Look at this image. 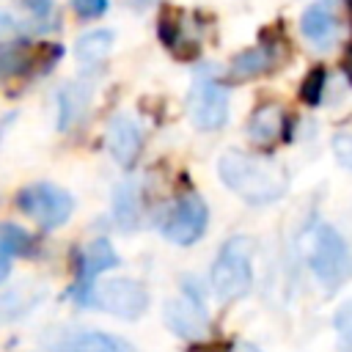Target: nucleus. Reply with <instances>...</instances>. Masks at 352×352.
Here are the masks:
<instances>
[{
  "label": "nucleus",
  "mask_w": 352,
  "mask_h": 352,
  "mask_svg": "<svg viewBox=\"0 0 352 352\" xmlns=\"http://www.w3.org/2000/svg\"><path fill=\"white\" fill-rule=\"evenodd\" d=\"M25 6L36 14V16H44V14H50V8H52V0H25Z\"/></svg>",
  "instance_id": "26"
},
{
  "label": "nucleus",
  "mask_w": 352,
  "mask_h": 352,
  "mask_svg": "<svg viewBox=\"0 0 352 352\" xmlns=\"http://www.w3.org/2000/svg\"><path fill=\"white\" fill-rule=\"evenodd\" d=\"M8 272H11V264H8V258L0 253V283L8 278Z\"/></svg>",
  "instance_id": "27"
},
{
  "label": "nucleus",
  "mask_w": 352,
  "mask_h": 352,
  "mask_svg": "<svg viewBox=\"0 0 352 352\" xmlns=\"http://www.w3.org/2000/svg\"><path fill=\"white\" fill-rule=\"evenodd\" d=\"M253 245L248 236H234L223 245L212 264V289L220 300H236L250 289L253 280Z\"/></svg>",
  "instance_id": "2"
},
{
  "label": "nucleus",
  "mask_w": 352,
  "mask_h": 352,
  "mask_svg": "<svg viewBox=\"0 0 352 352\" xmlns=\"http://www.w3.org/2000/svg\"><path fill=\"white\" fill-rule=\"evenodd\" d=\"M300 30H302V36H305L314 47L327 50V47L336 41V16H333V11H330L324 3H311V6L302 11Z\"/></svg>",
  "instance_id": "10"
},
{
  "label": "nucleus",
  "mask_w": 352,
  "mask_h": 352,
  "mask_svg": "<svg viewBox=\"0 0 352 352\" xmlns=\"http://www.w3.org/2000/svg\"><path fill=\"white\" fill-rule=\"evenodd\" d=\"M116 264H118V253L113 250V245H110L107 239H96V242H91V245L82 250V256H80V275H82V280L88 283V280H94L99 272L113 270Z\"/></svg>",
  "instance_id": "14"
},
{
  "label": "nucleus",
  "mask_w": 352,
  "mask_h": 352,
  "mask_svg": "<svg viewBox=\"0 0 352 352\" xmlns=\"http://www.w3.org/2000/svg\"><path fill=\"white\" fill-rule=\"evenodd\" d=\"M336 327H338L341 338L352 341V300H349V302L336 314Z\"/></svg>",
  "instance_id": "22"
},
{
  "label": "nucleus",
  "mask_w": 352,
  "mask_h": 352,
  "mask_svg": "<svg viewBox=\"0 0 352 352\" xmlns=\"http://www.w3.org/2000/svg\"><path fill=\"white\" fill-rule=\"evenodd\" d=\"M135 3H138V6H148L151 0H135Z\"/></svg>",
  "instance_id": "28"
},
{
  "label": "nucleus",
  "mask_w": 352,
  "mask_h": 352,
  "mask_svg": "<svg viewBox=\"0 0 352 352\" xmlns=\"http://www.w3.org/2000/svg\"><path fill=\"white\" fill-rule=\"evenodd\" d=\"M69 352H121V346L110 338V336H102V333H85L80 336Z\"/></svg>",
  "instance_id": "18"
},
{
  "label": "nucleus",
  "mask_w": 352,
  "mask_h": 352,
  "mask_svg": "<svg viewBox=\"0 0 352 352\" xmlns=\"http://www.w3.org/2000/svg\"><path fill=\"white\" fill-rule=\"evenodd\" d=\"M0 248L11 256H25V253L33 250V239L19 226H3L0 228Z\"/></svg>",
  "instance_id": "17"
},
{
  "label": "nucleus",
  "mask_w": 352,
  "mask_h": 352,
  "mask_svg": "<svg viewBox=\"0 0 352 352\" xmlns=\"http://www.w3.org/2000/svg\"><path fill=\"white\" fill-rule=\"evenodd\" d=\"M14 30H16V19L11 14H6V11H0V38L3 36H11Z\"/></svg>",
  "instance_id": "25"
},
{
  "label": "nucleus",
  "mask_w": 352,
  "mask_h": 352,
  "mask_svg": "<svg viewBox=\"0 0 352 352\" xmlns=\"http://www.w3.org/2000/svg\"><path fill=\"white\" fill-rule=\"evenodd\" d=\"M91 99V85L88 82H69L60 88L58 94V126L69 129L72 124H77L88 107Z\"/></svg>",
  "instance_id": "12"
},
{
  "label": "nucleus",
  "mask_w": 352,
  "mask_h": 352,
  "mask_svg": "<svg viewBox=\"0 0 352 352\" xmlns=\"http://www.w3.org/2000/svg\"><path fill=\"white\" fill-rule=\"evenodd\" d=\"M341 69H344V77H346V80H349V85H352V41H346V47H344Z\"/></svg>",
  "instance_id": "24"
},
{
  "label": "nucleus",
  "mask_w": 352,
  "mask_h": 352,
  "mask_svg": "<svg viewBox=\"0 0 352 352\" xmlns=\"http://www.w3.org/2000/svg\"><path fill=\"white\" fill-rule=\"evenodd\" d=\"M195 352H220V349H195Z\"/></svg>",
  "instance_id": "29"
},
{
  "label": "nucleus",
  "mask_w": 352,
  "mask_h": 352,
  "mask_svg": "<svg viewBox=\"0 0 352 352\" xmlns=\"http://www.w3.org/2000/svg\"><path fill=\"white\" fill-rule=\"evenodd\" d=\"M209 223V209L198 192H184L162 223V234L173 245H192L201 239Z\"/></svg>",
  "instance_id": "6"
},
{
  "label": "nucleus",
  "mask_w": 352,
  "mask_h": 352,
  "mask_svg": "<svg viewBox=\"0 0 352 352\" xmlns=\"http://www.w3.org/2000/svg\"><path fill=\"white\" fill-rule=\"evenodd\" d=\"M16 206L28 217H33L41 228H58L72 217L74 198L58 184L36 182V184H28L25 190L16 192Z\"/></svg>",
  "instance_id": "4"
},
{
  "label": "nucleus",
  "mask_w": 352,
  "mask_h": 352,
  "mask_svg": "<svg viewBox=\"0 0 352 352\" xmlns=\"http://www.w3.org/2000/svg\"><path fill=\"white\" fill-rule=\"evenodd\" d=\"M220 182L248 204H272L286 192V173L270 160L245 151H226L217 162Z\"/></svg>",
  "instance_id": "1"
},
{
  "label": "nucleus",
  "mask_w": 352,
  "mask_h": 352,
  "mask_svg": "<svg viewBox=\"0 0 352 352\" xmlns=\"http://www.w3.org/2000/svg\"><path fill=\"white\" fill-rule=\"evenodd\" d=\"M94 302L118 319H138L148 305V294L143 283L132 278H116L94 286Z\"/></svg>",
  "instance_id": "7"
},
{
  "label": "nucleus",
  "mask_w": 352,
  "mask_h": 352,
  "mask_svg": "<svg viewBox=\"0 0 352 352\" xmlns=\"http://www.w3.org/2000/svg\"><path fill=\"white\" fill-rule=\"evenodd\" d=\"M187 107H190V118L198 129L204 132H214L226 124L228 118V88L214 77L212 72H198L192 91L187 96Z\"/></svg>",
  "instance_id": "5"
},
{
  "label": "nucleus",
  "mask_w": 352,
  "mask_h": 352,
  "mask_svg": "<svg viewBox=\"0 0 352 352\" xmlns=\"http://www.w3.org/2000/svg\"><path fill=\"white\" fill-rule=\"evenodd\" d=\"M344 3H346V6H349V8H352V0H344Z\"/></svg>",
  "instance_id": "30"
},
{
  "label": "nucleus",
  "mask_w": 352,
  "mask_h": 352,
  "mask_svg": "<svg viewBox=\"0 0 352 352\" xmlns=\"http://www.w3.org/2000/svg\"><path fill=\"white\" fill-rule=\"evenodd\" d=\"M28 292H11V294H0V322L16 319L30 308V297H25Z\"/></svg>",
  "instance_id": "19"
},
{
  "label": "nucleus",
  "mask_w": 352,
  "mask_h": 352,
  "mask_svg": "<svg viewBox=\"0 0 352 352\" xmlns=\"http://www.w3.org/2000/svg\"><path fill=\"white\" fill-rule=\"evenodd\" d=\"M118 195L124 198V206H135V195H132V187H121V190H118ZM116 206H121V201H116ZM116 212H118V217H121L124 223H129V220L135 217L132 212H121V209H116ZM121 220H118V223H121Z\"/></svg>",
  "instance_id": "23"
},
{
  "label": "nucleus",
  "mask_w": 352,
  "mask_h": 352,
  "mask_svg": "<svg viewBox=\"0 0 352 352\" xmlns=\"http://www.w3.org/2000/svg\"><path fill=\"white\" fill-rule=\"evenodd\" d=\"M110 47H113V30H88L77 38L74 58L82 69H91V66H96L99 60L107 58Z\"/></svg>",
  "instance_id": "13"
},
{
  "label": "nucleus",
  "mask_w": 352,
  "mask_h": 352,
  "mask_svg": "<svg viewBox=\"0 0 352 352\" xmlns=\"http://www.w3.org/2000/svg\"><path fill=\"white\" fill-rule=\"evenodd\" d=\"M286 126H289V118H286L283 107L275 104V102H261V104L250 113V118H248V135H250V140L258 143V146L275 143V140L286 132Z\"/></svg>",
  "instance_id": "9"
},
{
  "label": "nucleus",
  "mask_w": 352,
  "mask_h": 352,
  "mask_svg": "<svg viewBox=\"0 0 352 352\" xmlns=\"http://www.w3.org/2000/svg\"><path fill=\"white\" fill-rule=\"evenodd\" d=\"M72 6H74L80 19H96V16H102L107 11L110 0H72Z\"/></svg>",
  "instance_id": "20"
},
{
  "label": "nucleus",
  "mask_w": 352,
  "mask_h": 352,
  "mask_svg": "<svg viewBox=\"0 0 352 352\" xmlns=\"http://www.w3.org/2000/svg\"><path fill=\"white\" fill-rule=\"evenodd\" d=\"M333 151L344 168H352V135H336L333 138Z\"/></svg>",
  "instance_id": "21"
},
{
  "label": "nucleus",
  "mask_w": 352,
  "mask_h": 352,
  "mask_svg": "<svg viewBox=\"0 0 352 352\" xmlns=\"http://www.w3.org/2000/svg\"><path fill=\"white\" fill-rule=\"evenodd\" d=\"M308 261H311V270L314 275L327 286V289H336L341 286L349 275H352V256H349V248L344 242V236L322 223L314 228V236H311V248H308Z\"/></svg>",
  "instance_id": "3"
},
{
  "label": "nucleus",
  "mask_w": 352,
  "mask_h": 352,
  "mask_svg": "<svg viewBox=\"0 0 352 352\" xmlns=\"http://www.w3.org/2000/svg\"><path fill=\"white\" fill-rule=\"evenodd\" d=\"M140 126L129 116H116L107 124V148L121 168H132L140 154Z\"/></svg>",
  "instance_id": "8"
},
{
  "label": "nucleus",
  "mask_w": 352,
  "mask_h": 352,
  "mask_svg": "<svg viewBox=\"0 0 352 352\" xmlns=\"http://www.w3.org/2000/svg\"><path fill=\"white\" fill-rule=\"evenodd\" d=\"M324 85H327V72H324V66H314V69H308V74L302 77V82H300V99L305 102V104H319L322 102V96H324Z\"/></svg>",
  "instance_id": "16"
},
{
  "label": "nucleus",
  "mask_w": 352,
  "mask_h": 352,
  "mask_svg": "<svg viewBox=\"0 0 352 352\" xmlns=\"http://www.w3.org/2000/svg\"><path fill=\"white\" fill-rule=\"evenodd\" d=\"M157 36L162 41V47H168L170 52L184 41V14L176 6H162L160 16H157Z\"/></svg>",
  "instance_id": "15"
},
{
  "label": "nucleus",
  "mask_w": 352,
  "mask_h": 352,
  "mask_svg": "<svg viewBox=\"0 0 352 352\" xmlns=\"http://www.w3.org/2000/svg\"><path fill=\"white\" fill-rule=\"evenodd\" d=\"M165 322L179 333V336H201L206 330V314L204 308L190 300V297H179L165 308Z\"/></svg>",
  "instance_id": "11"
}]
</instances>
